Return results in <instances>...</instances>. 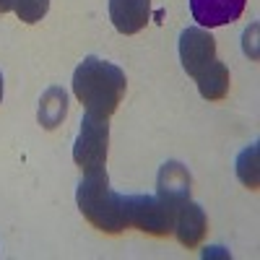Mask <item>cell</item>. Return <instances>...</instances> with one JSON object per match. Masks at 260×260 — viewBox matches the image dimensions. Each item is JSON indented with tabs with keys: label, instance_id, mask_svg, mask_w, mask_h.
<instances>
[{
	"label": "cell",
	"instance_id": "cell-3",
	"mask_svg": "<svg viewBox=\"0 0 260 260\" xmlns=\"http://www.w3.org/2000/svg\"><path fill=\"white\" fill-rule=\"evenodd\" d=\"M175 211L159 195H122V224L148 234L175 232Z\"/></svg>",
	"mask_w": 260,
	"mask_h": 260
},
{
	"label": "cell",
	"instance_id": "cell-9",
	"mask_svg": "<svg viewBox=\"0 0 260 260\" xmlns=\"http://www.w3.org/2000/svg\"><path fill=\"white\" fill-rule=\"evenodd\" d=\"M159 198L169 203L172 208H177L185 198H190V177L177 161H167L159 172Z\"/></svg>",
	"mask_w": 260,
	"mask_h": 260
},
{
	"label": "cell",
	"instance_id": "cell-12",
	"mask_svg": "<svg viewBox=\"0 0 260 260\" xmlns=\"http://www.w3.org/2000/svg\"><path fill=\"white\" fill-rule=\"evenodd\" d=\"M16 16L26 24H37L47 16L50 11V0H16Z\"/></svg>",
	"mask_w": 260,
	"mask_h": 260
},
{
	"label": "cell",
	"instance_id": "cell-2",
	"mask_svg": "<svg viewBox=\"0 0 260 260\" xmlns=\"http://www.w3.org/2000/svg\"><path fill=\"white\" fill-rule=\"evenodd\" d=\"M78 208L96 229L107 234H117L125 229L122 224V195L110 187L104 169L83 172V180L78 182Z\"/></svg>",
	"mask_w": 260,
	"mask_h": 260
},
{
	"label": "cell",
	"instance_id": "cell-7",
	"mask_svg": "<svg viewBox=\"0 0 260 260\" xmlns=\"http://www.w3.org/2000/svg\"><path fill=\"white\" fill-rule=\"evenodd\" d=\"M208 224H206V213L198 203H192L190 198H185L177 211H175V232L180 237V242L185 247H198L201 240H203V234H206Z\"/></svg>",
	"mask_w": 260,
	"mask_h": 260
},
{
	"label": "cell",
	"instance_id": "cell-14",
	"mask_svg": "<svg viewBox=\"0 0 260 260\" xmlns=\"http://www.w3.org/2000/svg\"><path fill=\"white\" fill-rule=\"evenodd\" d=\"M0 99H3V76H0Z\"/></svg>",
	"mask_w": 260,
	"mask_h": 260
},
{
	"label": "cell",
	"instance_id": "cell-8",
	"mask_svg": "<svg viewBox=\"0 0 260 260\" xmlns=\"http://www.w3.org/2000/svg\"><path fill=\"white\" fill-rule=\"evenodd\" d=\"M110 18L120 34H138L151 18V0H110Z\"/></svg>",
	"mask_w": 260,
	"mask_h": 260
},
{
	"label": "cell",
	"instance_id": "cell-5",
	"mask_svg": "<svg viewBox=\"0 0 260 260\" xmlns=\"http://www.w3.org/2000/svg\"><path fill=\"white\" fill-rule=\"evenodd\" d=\"M180 60H182V68L198 81L219 60L216 57V39L203 26L185 29L180 34Z\"/></svg>",
	"mask_w": 260,
	"mask_h": 260
},
{
	"label": "cell",
	"instance_id": "cell-11",
	"mask_svg": "<svg viewBox=\"0 0 260 260\" xmlns=\"http://www.w3.org/2000/svg\"><path fill=\"white\" fill-rule=\"evenodd\" d=\"M65 115H68V96L62 89H50L39 102V122L47 130H52L60 125Z\"/></svg>",
	"mask_w": 260,
	"mask_h": 260
},
{
	"label": "cell",
	"instance_id": "cell-1",
	"mask_svg": "<svg viewBox=\"0 0 260 260\" xmlns=\"http://www.w3.org/2000/svg\"><path fill=\"white\" fill-rule=\"evenodd\" d=\"M125 86V73L117 65L99 57H83V62L73 73V94L86 107V112L104 120L117 110Z\"/></svg>",
	"mask_w": 260,
	"mask_h": 260
},
{
	"label": "cell",
	"instance_id": "cell-10",
	"mask_svg": "<svg viewBox=\"0 0 260 260\" xmlns=\"http://www.w3.org/2000/svg\"><path fill=\"white\" fill-rule=\"evenodd\" d=\"M195 83H198V91H201L203 99L219 102V99H224L226 91H229V68H226L221 60H216Z\"/></svg>",
	"mask_w": 260,
	"mask_h": 260
},
{
	"label": "cell",
	"instance_id": "cell-6",
	"mask_svg": "<svg viewBox=\"0 0 260 260\" xmlns=\"http://www.w3.org/2000/svg\"><path fill=\"white\" fill-rule=\"evenodd\" d=\"M190 11L203 29H213L240 18L245 11V0H190Z\"/></svg>",
	"mask_w": 260,
	"mask_h": 260
},
{
	"label": "cell",
	"instance_id": "cell-4",
	"mask_svg": "<svg viewBox=\"0 0 260 260\" xmlns=\"http://www.w3.org/2000/svg\"><path fill=\"white\" fill-rule=\"evenodd\" d=\"M107 143H110V127L104 117H94L86 112L81 120V133L73 146V159L83 172L104 169L107 161Z\"/></svg>",
	"mask_w": 260,
	"mask_h": 260
},
{
	"label": "cell",
	"instance_id": "cell-13",
	"mask_svg": "<svg viewBox=\"0 0 260 260\" xmlns=\"http://www.w3.org/2000/svg\"><path fill=\"white\" fill-rule=\"evenodd\" d=\"M16 8V0H0V13H8Z\"/></svg>",
	"mask_w": 260,
	"mask_h": 260
}]
</instances>
